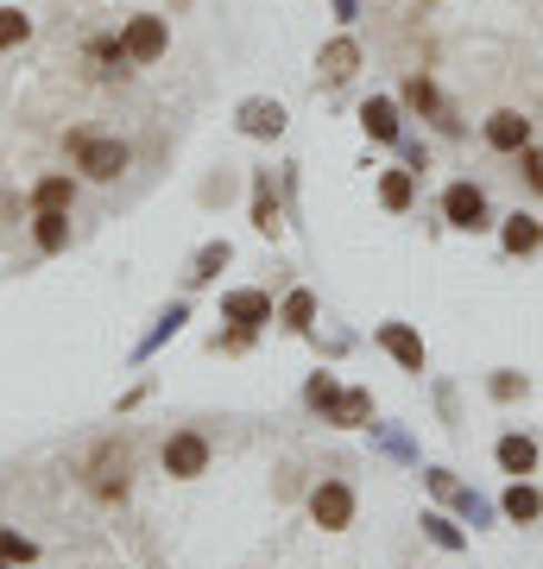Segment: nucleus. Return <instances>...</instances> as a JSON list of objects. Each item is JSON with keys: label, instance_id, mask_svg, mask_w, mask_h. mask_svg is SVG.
Segmentation results:
<instances>
[{"label": "nucleus", "instance_id": "4be33fe9", "mask_svg": "<svg viewBox=\"0 0 543 569\" xmlns=\"http://www.w3.org/2000/svg\"><path fill=\"white\" fill-rule=\"evenodd\" d=\"M253 228L260 234H279V197H272V183H253Z\"/></svg>", "mask_w": 543, "mask_h": 569}, {"label": "nucleus", "instance_id": "0eeeda50", "mask_svg": "<svg viewBox=\"0 0 543 569\" xmlns=\"http://www.w3.org/2000/svg\"><path fill=\"white\" fill-rule=\"evenodd\" d=\"M127 468H133L127 443H108L95 456V493H101V500H121V493H127Z\"/></svg>", "mask_w": 543, "mask_h": 569}, {"label": "nucleus", "instance_id": "9b49d317", "mask_svg": "<svg viewBox=\"0 0 543 569\" xmlns=\"http://www.w3.org/2000/svg\"><path fill=\"white\" fill-rule=\"evenodd\" d=\"M222 317L228 323H241V329H260V323H272V298H265V291H228Z\"/></svg>", "mask_w": 543, "mask_h": 569}, {"label": "nucleus", "instance_id": "5701e85b", "mask_svg": "<svg viewBox=\"0 0 543 569\" xmlns=\"http://www.w3.org/2000/svg\"><path fill=\"white\" fill-rule=\"evenodd\" d=\"M89 63H95V77H121V70H127L121 39H95V44H89Z\"/></svg>", "mask_w": 543, "mask_h": 569}, {"label": "nucleus", "instance_id": "412c9836", "mask_svg": "<svg viewBox=\"0 0 543 569\" xmlns=\"http://www.w3.org/2000/svg\"><path fill=\"white\" fill-rule=\"evenodd\" d=\"M537 512H543L537 488H524V481H512V488H505V519H519V526H531Z\"/></svg>", "mask_w": 543, "mask_h": 569}, {"label": "nucleus", "instance_id": "9d476101", "mask_svg": "<svg viewBox=\"0 0 543 569\" xmlns=\"http://www.w3.org/2000/svg\"><path fill=\"white\" fill-rule=\"evenodd\" d=\"M380 348L392 355L399 367H411V373H423V336L411 323H380Z\"/></svg>", "mask_w": 543, "mask_h": 569}, {"label": "nucleus", "instance_id": "f03ea898", "mask_svg": "<svg viewBox=\"0 0 543 569\" xmlns=\"http://www.w3.org/2000/svg\"><path fill=\"white\" fill-rule=\"evenodd\" d=\"M121 51H127V63H159L164 51H171V26H164L159 13H133V20L121 26Z\"/></svg>", "mask_w": 543, "mask_h": 569}, {"label": "nucleus", "instance_id": "6e6552de", "mask_svg": "<svg viewBox=\"0 0 543 569\" xmlns=\"http://www.w3.org/2000/svg\"><path fill=\"white\" fill-rule=\"evenodd\" d=\"M234 121H241L247 140H279V133H284V108L265 102V96H253V102H241V114H234Z\"/></svg>", "mask_w": 543, "mask_h": 569}, {"label": "nucleus", "instance_id": "b1692460", "mask_svg": "<svg viewBox=\"0 0 543 569\" xmlns=\"http://www.w3.org/2000/svg\"><path fill=\"white\" fill-rule=\"evenodd\" d=\"M26 39H32V20H26L20 7H0V51H13Z\"/></svg>", "mask_w": 543, "mask_h": 569}, {"label": "nucleus", "instance_id": "a211bd4d", "mask_svg": "<svg viewBox=\"0 0 543 569\" xmlns=\"http://www.w3.org/2000/svg\"><path fill=\"white\" fill-rule=\"evenodd\" d=\"M500 468L524 481V475L537 468V443H531V437H500Z\"/></svg>", "mask_w": 543, "mask_h": 569}, {"label": "nucleus", "instance_id": "f257e3e1", "mask_svg": "<svg viewBox=\"0 0 543 569\" xmlns=\"http://www.w3.org/2000/svg\"><path fill=\"white\" fill-rule=\"evenodd\" d=\"M70 152H77V171L95 183H114L133 164V152L121 140H101V133H70Z\"/></svg>", "mask_w": 543, "mask_h": 569}, {"label": "nucleus", "instance_id": "ddd939ff", "mask_svg": "<svg viewBox=\"0 0 543 569\" xmlns=\"http://www.w3.org/2000/svg\"><path fill=\"white\" fill-rule=\"evenodd\" d=\"M316 70H322V82H348L354 70H361V44H354V39H335V44H322Z\"/></svg>", "mask_w": 543, "mask_h": 569}, {"label": "nucleus", "instance_id": "2f4dec72", "mask_svg": "<svg viewBox=\"0 0 543 569\" xmlns=\"http://www.w3.org/2000/svg\"><path fill=\"white\" fill-rule=\"evenodd\" d=\"M335 7H342V20H354V0H335Z\"/></svg>", "mask_w": 543, "mask_h": 569}, {"label": "nucleus", "instance_id": "bb28decb", "mask_svg": "<svg viewBox=\"0 0 543 569\" xmlns=\"http://www.w3.org/2000/svg\"><path fill=\"white\" fill-rule=\"evenodd\" d=\"M0 557H7V563H32V538H20V531H0Z\"/></svg>", "mask_w": 543, "mask_h": 569}, {"label": "nucleus", "instance_id": "423d86ee", "mask_svg": "<svg viewBox=\"0 0 543 569\" xmlns=\"http://www.w3.org/2000/svg\"><path fill=\"white\" fill-rule=\"evenodd\" d=\"M486 146H493V152H524V146H531V121H524L519 108L486 114Z\"/></svg>", "mask_w": 543, "mask_h": 569}, {"label": "nucleus", "instance_id": "7ed1b4c3", "mask_svg": "<svg viewBox=\"0 0 543 569\" xmlns=\"http://www.w3.org/2000/svg\"><path fill=\"white\" fill-rule=\"evenodd\" d=\"M443 222L449 228H462V234H481L486 222H493V209H486V190L481 183H449L443 190Z\"/></svg>", "mask_w": 543, "mask_h": 569}, {"label": "nucleus", "instance_id": "f8f14e48", "mask_svg": "<svg viewBox=\"0 0 543 569\" xmlns=\"http://www.w3.org/2000/svg\"><path fill=\"white\" fill-rule=\"evenodd\" d=\"M404 102L418 108V114H430V121L443 127V133H455V127H462V121H455V114L443 108V96H436V82H430V77H411V82H404Z\"/></svg>", "mask_w": 543, "mask_h": 569}, {"label": "nucleus", "instance_id": "aec40b11", "mask_svg": "<svg viewBox=\"0 0 543 569\" xmlns=\"http://www.w3.org/2000/svg\"><path fill=\"white\" fill-rule=\"evenodd\" d=\"M279 323L291 329V336H303V329L316 323V291H291V298H284V310H279Z\"/></svg>", "mask_w": 543, "mask_h": 569}, {"label": "nucleus", "instance_id": "20e7f679", "mask_svg": "<svg viewBox=\"0 0 543 569\" xmlns=\"http://www.w3.org/2000/svg\"><path fill=\"white\" fill-rule=\"evenodd\" d=\"M202 468H209V437H202V430H178V437L164 443V475L197 481Z\"/></svg>", "mask_w": 543, "mask_h": 569}, {"label": "nucleus", "instance_id": "dca6fc26", "mask_svg": "<svg viewBox=\"0 0 543 569\" xmlns=\"http://www.w3.org/2000/svg\"><path fill=\"white\" fill-rule=\"evenodd\" d=\"M366 418H373V392H361V387L335 392V406H329V425H348V430H361Z\"/></svg>", "mask_w": 543, "mask_h": 569}, {"label": "nucleus", "instance_id": "393cba45", "mask_svg": "<svg viewBox=\"0 0 543 569\" xmlns=\"http://www.w3.org/2000/svg\"><path fill=\"white\" fill-rule=\"evenodd\" d=\"M222 266H228V241H209V247L197 253V272H190V279H215Z\"/></svg>", "mask_w": 543, "mask_h": 569}, {"label": "nucleus", "instance_id": "cd10ccee", "mask_svg": "<svg viewBox=\"0 0 543 569\" xmlns=\"http://www.w3.org/2000/svg\"><path fill=\"white\" fill-rule=\"evenodd\" d=\"M335 392H342V387H335L329 373H316V380H310V392H303V399H310V406H316V411H329V406H335Z\"/></svg>", "mask_w": 543, "mask_h": 569}, {"label": "nucleus", "instance_id": "c85d7f7f", "mask_svg": "<svg viewBox=\"0 0 543 569\" xmlns=\"http://www.w3.org/2000/svg\"><path fill=\"white\" fill-rule=\"evenodd\" d=\"M519 392H524L519 373H493V399H519Z\"/></svg>", "mask_w": 543, "mask_h": 569}, {"label": "nucleus", "instance_id": "6ab92c4d", "mask_svg": "<svg viewBox=\"0 0 543 569\" xmlns=\"http://www.w3.org/2000/svg\"><path fill=\"white\" fill-rule=\"evenodd\" d=\"M411 197H418V178H411V171H385V178H380V203L392 209V216H404Z\"/></svg>", "mask_w": 543, "mask_h": 569}, {"label": "nucleus", "instance_id": "4468645a", "mask_svg": "<svg viewBox=\"0 0 543 569\" xmlns=\"http://www.w3.org/2000/svg\"><path fill=\"white\" fill-rule=\"evenodd\" d=\"M32 241H39V253H63L70 247V209H39Z\"/></svg>", "mask_w": 543, "mask_h": 569}, {"label": "nucleus", "instance_id": "a878e982", "mask_svg": "<svg viewBox=\"0 0 543 569\" xmlns=\"http://www.w3.org/2000/svg\"><path fill=\"white\" fill-rule=\"evenodd\" d=\"M519 178L543 197V146H524V152H519Z\"/></svg>", "mask_w": 543, "mask_h": 569}, {"label": "nucleus", "instance_id": "7c9ffc66", "mask_svg": "<svg viewBox=\"0 0 543 569\" xmlns=\"http://www.w3.org/2000/svg\"><path fill=\"white\" fill-rule=\"evenodd\" d=\"M423 526H430V538H436V545H449V550L462 545V538H455V531H449V519H423Z\"/></svg>", "mask_w": 543, "mask_h": 569}, {"label": "nucleus", "instance_id": "1a4fd4ad", "mask_svg": "<svg viewBox=\"0 0 543 569\" xmlns=\"http://www.w3.org/2000/svg\"><path fill=\"white\" fill-rule=\"evenodd\" d=\"M361 127H366V140H380V146H399V140H404L399 102H392V96H373V102H361Z\"/></svg>", "mask_w": 543, "mask_h": 569}, {"label": "nucleus", "instance_id": "c756f323", "mask_svg": "<svg viewBox=\"0 0 543 569\" xmlns=\"http://www.w3.org/2000/svg\"><path fill=\"white\" fill-rule=\"evenodd\" d=\"M247 342H253V329H241V323H234V329H228V336H222V342H215V348H228V355H241Z\"/></svg>", "mask_w": 543, "mask_h": 569}, {"label": "nucleus", "instance_id": "f3484780", "mask_svg": "<svg viewBox=\"0 0 543 569\" xmlns=\"http://www.w3.org/2000/svg\"><path fill=\"white\" fill-rule=\"evenodd\" d=\"M77 203V178L70 171H51V178H39V190H32V209H70Z\"/></svg>", "mask_w": 543, "mask_h": 569}, {"label": "nucleus", "instance_id": "2eb2a0df", "mask_svg": "<svg viewBox=\"0 0 543 569\" xmlns=\"http://www.w3.org/2000/svg\"><path fill=\"white\" fill-rule=\"evenodd\" d=\"M500 241H505V253H537V247H543V222L519 209V216H505Z\"/></svg>", "mask_w": 543, "mask_h": 569}, {"label": "nucleus", "instance_id": "39448f33", "mask_svg": "<svg viewBox=\"0 0 543 569\" xmlns=\"http://www.w3.org/2000/svg\"><path fill=\"white\" fill-rule=\"evenodd\" d=\"M310 512H316L322 531H342L348 519H354V493H348L342 481H322V488L310 493Z\"/></svg>", "mask_w": 543, "mask_h": 569}]
</instances>
